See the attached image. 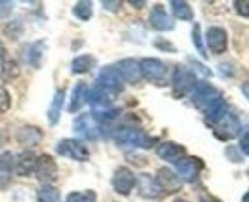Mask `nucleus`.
Wrapping results in <instances>:
<instances>
[{"label": "nucleus", "instance_id": "f257e3e1", "mask_svg": "<svg viewBox=\"0 0 249 202\" xmlns=\"http://www.w3.org/2000/svg\"><path fill=\"white\" fill-rule=\"evenodd\" d=\"M190 99L203 115H207L222 99V95H220V92L217 88H213L207 82H196V86L192 88V92H190Z\"/></svg>", "mask_w": 249, "mask_h": 202}, {"label": "nucleus", "instance_id": "f03ea898", "mask_svg": "<svg viewBox=\"0 0 249 202\" xmlns=\"http://www.w3.org/2000/svg\"><path fill=\"white\" fill-rule=\"evenodd\" d=\"M115 141L119 145H132L138 149H150L156 145V138L148 136L146 132H142L138 128H121L119 132H115Z\"/></svg>", "mask_w": 249, "mask_h": 202}, {"label": "nucleus", "instance_id": "7ed1b4c3", "mask_svg": "<svg viewBox=\"0 0 249 202\" xmlns=\"http://www.w3.org/2000/svg\"><path fill=\"white\" fill-rule=\"evenodd\" d=\"M138 65H140L142 78H146L150 82H156V84L165 82V78H167V65L161 59L144 58L142 61H138Z\"/></svg>", "mask_w": 249, "mask_h": 202}, {"label": "nucleus", "instance_id": "20e7f679", "mask_svg": "<svg viewBox=\"0 0 249 202\" xmlns=\"http://www.w3.org/2000/svg\"><path fill=\"white\" fill-rule=\"evenodd\" d=\"M56 151H58V155H62L65 158L79 160V162H85V160H89V156H90L87 145L81 143L79 140H69V138L62 140V141L58 143V147H56Z\"/></svg>", "mask_w": 249, "mask_h": 202}, {"label": "nucleus", "instance_id": "39448f33", "mask_svg": "<svg viewBox=\"0 0 249 202\" xmlns=\"http://www.w3.org/2000/svg\"><path fill=\"white\" fill-rule=\"evenodd\" d=\"M75 134L81 136L83 140L94 141V140H98L100 134H102L100 122L94 118L92 113H89V115H81L77 120H75Z\"/></svg>", "mask_w": 249, "mask_h": 202}, {"label": "nucleus", "instance_id": "423d86ee", "mask_svg": "<svg viewBox=\"0 0 249 202\" xmlns=\"http://www.w3.org/2000/svg\"><path fill=\"white\" fill-rule=\"evenodd\" d=\"M177 168V177L182 179V181H188V183H194L197 177H199V172L203 168V162L196 156H184L182 160H178L175 164Z\"/></svg>", "mask_w": 249, "mask_h": 202}, {"label": "nucleus", "instance_id": "0eeeda50", "mask_svg": "<svg viewBox=\"0 0 249 202\" xmlns=\"http://www.w3.org/2000/svg\"><path fill=\"white\" fill-rule=\"evenodd\" d=\"M215 126H217L215 128V136H217L218 140H222V141H228V140L240 136V132H242L240 120H238V116L234 115V113H226L218 122H215Z\"/></svg>", "mask_w": 249, "mask_h": 202}, {"label": "nucleus", "instance_id": "6e6552de", "mask_svg": "<svg viewBox=\"0 0 249 202\" xmlns=\"http://www.w3.org/2000/svg\"><path fill=\"white\" fill-rule=\"evenodd\" d=\"M96 82H98V88H102L104 92H121L124 86L123 78H121V75L117 73V69L115 67H104L100 73H98V78H96Z\"/></svg>", "mask_w": 249, "mask_h": 202}, {"label": "nucleus", "instance_id": "1a4fd4ad", "mask_svg": "<svg viewBox=\"0 0 249 202\" xmlns=\"http://www.w3.org/2000/svg\"><path fill=\"white\" fill-rule=\"evenodd\" d=\"M111 185H113V189H115V193H119V195H130V191H132V187L136 185V177H134V173L130 168H126V166H119L115 173H113V179H111Z\"/></svg>", "mask_w": 249, "mask_h": 202}, {"label": "nucleus", "instance_id": "9d476101", "mask_svg": "<svg viewBox=\"0 0 249 202\" xmlns=\"http://www.w3.org/2000/svg\"><path fill=\"white\" fill-rule=\"evenodd\" d=\"M171 82H173L175 95H184L188 92H192V88L196 86V75H194V71H188L184 67H178V69H175Z\"/></svg>", "mask_w": 249, "mask_h": 202}, {"label": "nucleus", "instance_id": "9b49d317", "mask_svg": "<svg viewBox=\"0 0 249 202\" xmlns=\"http://www.w3.org/2000/svg\"><path fill=\"white\" fill-rule=\"evenodd\" d=\"M35 173L40 181H44L46 185L52 183L58 175V164L50 155H40L36 156V166H35Z\"/></svg>", "mask_w": 249, "mask_h": 202}, {"label": "nucleus", "instance_id": "f8f14e48", "mask_svg": "<svg viewBox=\"0 0 249 202\" xmlns=\"http://www.w3.org/2000/svg\"><path fill=\"white\" fill-rule=\"evenodd\" d=\"M205 40H207V48L213 52V54H224L226 52V44H228V34L222 27H209L207 34H205Z\"/></svg>", "mask_w": 249, "mask_h": 202}, {"label": "nucleus", "instance_id": "ddd939ff", "mask_svg": "<svg viewBox=\"0 0 249 202\" xmlns=\"http://www.w3.org/2000/svg\"><path fill=\"white\" fill-rule=\"evenodd\" d=\"M156 153L159 158H163L167 162H173V164H177L178 160H182L186 156V149L180 147V145L173 143V141H161L156 147Z\"/></svg>", "mask_w": 249, "mask_h": 202}, {"label": "nucleus", "instance_id": "4468645a", "mask_svg": "<svg viewBox=\"0 0 249 202\" xmlns=\"http://www.w3.org/2000/svg\"><path fill=\"white\" fill-rule=\"evenodd\" d=\"M117 73L121 75L123 82H128V84H136L142 75H140V65L136 59H121L117 65H115Z\"/></svg>", "mask_w": 249, "mask_h": 202}, {"label": "nucleus", "instance_id": "2eb2a0df", "mask_svg": "<svg viewBox=\"0 0 249 202\" xmlns=\"http://www.w3.org/2000/svg\"><path fill=\"white\" fill-rule=\"evenodd\" d=\"M35 166H36V155L33 151H21L16 158H14V170L18 175H31L35 173Z\"/></svg>", "mask_w": 249, "mask_h": 202}, {"label": "nucleus", "instance_id": "dca6fc26", "mask_svg": "<svg viewBox=\"0 0 249 202\" xmlns=\"http://www.w3.org/2000/svg\"><path fill=\"white\" fill-rule=\"evenodd\" d=\"M150 25L156 31H159V32H167V31H173L175 21H173V17L165 12V8L157 4L156 8L152 10V14H150Z\"/></svg>", "mask_w": 249, "mask_h": 202}, {"label": "nucleus", "instance_id": "f3484780", "mask_svg": "<svg viewBox=\"0 0 249 202\" xmlns=\"http://www.w3.org/2000/svg\"><path fill=\"white\" fill-rule=\"evenodd\" d=\"M138 193H140L142 197H146V199H157L163 191H161V187H159V183L156 181L154 175L142 173V175L138 177Z\"/></svg>", "mask_w": 249, "mask_h": 202}, {"label": "nucleus", "instance_id": "a211bd4d", "mask_svg": "<svg viewBox=\"0 0 249 202\" xmlns=\"http://www.w3.org/2000/svg\"><path fill=\"white\" fill-rule=\"evenodd\" d=\"M87 92H89V88H87L85 82H79L77 86L73 88L71 97H69V105H67L69 113H79L83 109V105L87 103Z\"/></svg>", "mask_w": 249, "mask_h": 202}, {"label": "nucleus", "instance_id": "6ab92c4d", "mask_svg": "<svg viewBox=\"0 0 249 202\" xmlns=\"http://www.w3.org/2000/svg\"><path fill=\"white\" fill-rule=\"evenodd\" d=\"M16 140H18L19 143L35 147V145H38L42 141V132H40L38 128H35V126H23V128L18 130Z\"/></svg>", "mask_w": 249, "mask_h": 202}, {"label": "nucleus", "instance_id": "aec40b11", "mask_svg": "<svg viewBox=\"0 0 249 202\" xmlns=\"http://www.w3.org/2000/svg\"><path fill=\"white\" fill-rule=\"evenodd\" d=\"M156 181L159 183L161 191H163V189H165V191H177V189H180V179L177 177V173H173L169 168L157 170Z\"/></svg>", "mask_w": 249, "mask_h": 202}, {"label": "nucleus", "instance_id": "412c9836", "mask_svg": "<svg viewBox=\"0 0 249 202\" xmlns=\"http://www.w3.org/2000/svg\"><path fill=\"white\" fill-rule=\"evenodd\" d=\"M63 99H65V90H58L50 107H48V122L50 126H56L60 122V115H62V105H63Z\"/></svg>", "mask_w": 249, "mask_h": 202}, {"label": "nucleus", "instance_id": "4be33fe9", "mask_svg": "<svg viewBox=\"0 0 249 202\" xmlns=\"http://www.w3.org/2000/svg\"><path fill=\"white\" fill-rule=\"evenodd\" d=\"M14 170V155L12 153H2L0 155V189L6 187L10 181V175Z\"/></svg>", "mask_w": 249, "mask_h": 202}, {"label": "nucleus", "instance_id": "5701e85b", "mask_svg": "<svg viewBox=\"0 0 249 202\" xmlns=\"http://www.w3.org/2000/svg\"><path fill=\"white\" fill-rule=\"evenodd\" d=\"M171 10H173V16L178 17V19H182V21H192L194 19V12H192V8H190L188 2L173 0L171 2Z\"/></svg>", "mask_w": 249, "mask_h": 202}, {"label": "nucleus", "instance_id": "b1692460", "mask_svg": "<svg viewBox=\"0 0 249 202\" xmlns=\"http://www.w3.org/2000/svg\"><path fill=\"white\" fill-rule=\"evenodd\" d=\"M44 50H46V44L44 42H35V44H31V48L27 52V63L31 67H35V69H38L40 67V61H42V56H44Z\"/></svg>", "mask_w": 249, "mask_h": 202}, {"label": "nucleus", "instance_id": "393cba45", "mask_svg": "<svg viewBox=\"0 0 249 202\" xmlns=\"http://www.w3.org/2000/svg\"><path fill=\"white\" fill-rule=\"evenodd\" d=\"M94 58L92 56H79V58L73 59V63H71V71L75 73V75H83V73H89L90 69L94 67Z\"/></svg>", "mask_w": 249, "mask_h": 202}, {"label": "nucleus", "instance_id": "a878e982", "mask_svg": "<svg viewBox=\"0 0 249 202\" xmlns=\"http://www.w3.org/2000/svg\"><path fill=\"white\" fill-rule=\"evenodd\" d=\"M36 197H38V202H60V191L52 185H42Z\"/></svg>", "mask_w": 249, "mask_h": 202}, {"label": "nucleus", "instance_id": "bb28decb", "mask_svg": "<svg viewBox=\"0 0 249 202\" xmlns=\"http://www.w3.org/2000/svg\"><path fill=\"white\" fill-rule=\"evenodd\" d=\"M73 12L81 21H89L92 17V2H77Z\"/></svg>", "mask_w": 249, "mask_h": 202}, {"label": "nucleus", "instance_id": "cd10ccee", "mask_svg": "<svg viewBox=\"0 0 249 202\" xmlns=\"http://www.w3.org/2000/svg\"><path fill=\"white\" fill-rule=\"evenodd\" d=\"M65 202H98L94 191H83V193H69Z\"/></svg>", "mask_w": 249, "mask_h": 202}, {"label": "nucleus", "instance_id": "c85d7f7f", "mask_svg": "<svg viewBox=\"0 0 249 202\" xmlns=\"http://www.w3.org/2000/svg\"><path fill=\"white\" fill-rule=\"evenodd\" d=\"M192 42H194L196 50L199 52V56H201V58H207L205 46H203V42H201V27H199V23H196L194 29H192Z\"/></svg>", "mask_w": 249, "mask_h": 202}, {"label": "nucleus", "instance_id": "c756f323", "mask_svg": "<svg viewBox=\"0 0 249 202\" xmlns=\"http://www.w3.org/2000/svg\"><path fill=\"white\" fill-rule=\"evenodd\" d=\"M12 105V99H10V93L6 88L0 86V115H4Z\"/></svg>", "mask_w": 249, "mask_h": 202}, {"label": "nucleus", "instance_id": "7c9ffc66", "mask_svg": "<svg viewBox=\"0 0 249 202\" xmlns=\"http://www.w3.org/2000/svg\"><path fill=\"white\" fill-rule=\"evenodd\" d=\"M249 2L248 0H242V2H236V10H238V12H240V14H242V16H244V17H248L249 16Z\"/></svg>", "mask_w": 249, "mask_h": 202}, {"label": "nucleus", "instance_id": "2f4dec72", "mask_svg": "<svg viewBox=\"0 0 249 202\" xmlns=\"http://www.w3.org/2000/svg\"><path fill=\"white\" fill-rule=\"evenodd\" d=\"M240 147H242V153L248 155V128H242V141H240Z\"/></svg>", "mask_w": 249, "mask_h": 202}, {"label": "nucleus", "instance_id": "473e14b6", "mask_svg": "<svg viewBox=\"0 0 249 202\" xmlns=\"http://www.w3.org/2000/svg\"><path fill=\"white\" fill-rule=\"evenodd\" d=\"M102 6H104L106 10H117V8L121 6V2H115V0H113V2H109V0H104V2H102Z\"/></svg>", "mask_w": 249, "mask_h": 202}, {"label": "nucleus", "instance_id": "72a5a7b5", "mask_svg": "<svg viewBox=\"0 0 249 202\" xmlns=\"http://www.w3.org/2000/svg\"><path fill=\"white\" fill-rule=\"evenodd\" d=\"M194 69H196V71H199V73H203L205 77H211V75H213V73H211L209 69H205L201 63H194Z\"/></svg>", "mask_w": 249, "mask_h": 202}, {"label": "nucleus", "instance_id": "f704fd0d", "mask_svg": "<svg viewBox=\"0 0 249 202\" xmlns=\"http://www.w3.org/2000/svg\"><path fill=\"white\" fill-rule=\"evenodd\" d=\"M12 2H0V14H4V12H10L12 10Z\"/></svg>", "mask_w": 249, "mask_h": 202}, {"label": "nucleus", "instance_id": "c9c22d12", "mask_svg": "<svg viewBox=\"0 0 249 202\" xmlns=\"http://www.w3.org/2000/svg\"><path fill=\"white\" fill-rule=\"evenodd\" d=\"M130 6H134V8H142V6H146V2L144 0H140V2H128Z\"/></svg>", "mask_w": 249, "mask_h": 202}, {"label": "nucleus", "instance_id": "e433bc0d", "mask_svg": "<svg viewBox=\"0 0 249 202\" xmlns=\"http://www.w3.org/2000/svg\"><path fill=\"white\" fill-rule=\"evenodd\" d=\"M201 202H217L215 199H201Z\"/></svg>", "mask_w": 249, "mask_h": 202}, {"label": "nucleus", "instance_id": "4c0bfd02", "mask_svg": "<svg viewBox=\"0 0 249 202\" xmlns=\"http://www.w3.org/2000/svg\"><path fill=\"white\" fill-rule=\"evenodd\" d=\"M173 202H186V201H184V199H175Z\"/></svg>", "mask_w": 249, "mask_h": 202}]
</instances>
